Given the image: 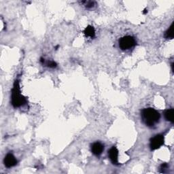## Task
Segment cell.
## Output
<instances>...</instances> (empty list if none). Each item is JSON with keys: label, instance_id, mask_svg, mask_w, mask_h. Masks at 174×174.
<instances>
[{"label": "cell", "instance_id": "cell-2", "mask_svg": "<svg viewBox=\"0 0 174 174\" xmlns=\"http://www.w3.org/2000/svg\"><path fill=\"white\" fill-rule=\"evenodd\" d=\"M27 102L26 99L21 93L20 86L18 80L15 81L13 89L12 90V104L14 107H18Z\"/></svg>", "mask_w": 174, "mask_h": 174}, {"label": "cell", "instance_id": "cell-15", "mask_svg": "<svg viewBox=\"0 0 174 174\" xmlns=\"http://www.w3.org/2000/svg\"><path fill=\"white\" fill-rule=\"evenodd\" d=\"M146 12H148V10H146V9L144 10V12H143V14H146Z\"/></svg>", "mask_w": 174, "mask_h": 174}, {"label": "cell", "instance_id": "cell-7", "mask_svg": "<svg viewBox=\"0 0 174 174\" xmlns=\"http://www.w3.org/2000/svg\"><path fill=\"white\" fill-rule=\"evenodd\" d=\"M104 150V147L100 142H95L91 146V151L95 156H99L102 154Z\"/></svg>", "mask_w": 174, "mask_h": 174}, {"label": "cell", "instance_id": "cell-11", "mask_svg": "<svg viewBox=\"0 0 174 174\" xmlns=\"http://www.w3.org/2000/svg\"><path fill=\"white\" fill-rule=\"evenodd\" d=\"M82 3L85 4V7L87 8H93L94 6V4H95V2L92 1H83Z\"/></svg>", "mask_w": 174, "mask_h": 174}, {"label": "cell", "instance_id": "cell-6", "mask_svg": "<svg viewBox=\"0 0 174 174\" xmlns=\"http://www.w3.org/2000/svg\"><path fill=\"white\" fill-rule=\"evenodd\" d=\"M108 155L112 163L114 165H118L119 163V150L115 146H113L108 151Z\"/></svg>", "mask_w": 174, "mask_h": 174}, {"label": "cell", "instance_id": "cell-12", "mask_svg": "<svg viewBox=\"0 0 174 174\" xmlns=\"http://www.w3.org/2000/svg\"><path fill=\"white\" fill-rule=\"evenodd\" d=\"M47 65L49 67H51V68H55V67H57V63H55V61H49L48 63H47Z\"/></svg>", "mask_w": 174, "mask_h": 174}, {"label": "cell", "instance_id": "cell-10", "mask_svg": "<svg viewBox=\"0 0 174 174\" xmlns=\"http://www.w3.org/2000/svg\"><path fill=\"white\" fill-rule=\"evenodd\" d=\"M165 38L166 39H173V23L171 24L167 31L165 32Z\"/></svg>", "mask_w": 174, "mask_h": 174}, {"label": "cell", "instance_id": "cell-14", "mask_svg": "<svg viewBox=\"0 0 174 174\" xmlns=\"http://www.w3.org/2000/svg\"><path fill=\"white\" fill-rule=\"evenodd\" d=\"M40 61L42 62V63H44V59H43L42 58H41V60H40Z\"/></svg>", "mask_w": 174, "mask_h": 174}, {"label": "cell", "instance_id": "cell-8", "mask_svg": "<svg viewBox=\"0 0 174 174\" xmlns=\"http://www.w3.org/2000/svg\"><path fill=\"white\" fill-rule=\"evenodd\" d=\"M164 116H165V119H166L167 121L173 122V116H174L173 109H167V110L165 112Z\"/></svg>", "mask_w": 174, "mask_h": 174}, {"label": "cell", "instance_id": "cell-3", "mask_svg": "<svg viewBox=\"0 0 174 174\" xmlns=\"http://www.w3.org/2000/svg\"><path fill=\"white\" fill-rule=\"evenodd\" d=\"M135 44L136 42L134 38L130 36H124L119 40V47L122 50H129L135 46Z\"/></svg>", "mask_w": 174, "mask_h": 174}, {"label": "cell", "instance_id": "cell-1", "mask_svg": "<svg viewBox=\"0 0 174 174\" xmlns=\"http://www.w3.org/2000/svg\"><path fill=\"white\" fill-rule=\"evenodd\" d=\"M141 119L147 126L152 127L159 121L161 115L158 111L152 107L143 109L141 113Z\"/></svg>", "mask_w": 174, "mask_h": 174}, {"label": "cell", "instance_id": "cell-4", "mask_svg": "<svg viewBox=\"0 0 174 174\" xmlns=\"http://www.w3.org/2000/svg\"><path fill=\"white\" fill-rule=\"evenodd\" d=\"M164 137L162 135H156L150 139V147L151 150H155L160 148L164 144Z\"/></svg>", "mask_w": 174, "mask_h": 174}, {"label": "cell", "instance_id": "cell-9", "mask_svg": "<svg viewBox=\"0 0 174 174\" xmlns=\"http://www.w3.org/2000/svg\"><path fill=\"white\" fill-rule=\"evenodd\" d=\"M84 33H85L87 37H90L91 38H94V36H95V31H94V27L92 26H88L86 27L85 31H84Z\"/></svg>", "mask_w": 174, "mask_h": 174}, {"label": "cell", "instance_id": "cell-13", "mask_svg": "<svg viewBox=\"0 0 174 174\" xmlns=\"http://www.w3.org/2000/svg\"><path fill=\"white\" fill-rule=\"evenodd\" d=\"M167 168H168V165L167 164V163H164V164H163L162 165H161V172L162 173H165V169H167Z\"/></svg>", "mask_w": 174, "mask_h": 174}, {"label": "cell", "instance_id": "cell-5", "mask_svg": "<svg viewBox=\"0 0 174 174\" xmlns=\"http://www.w3.org/2000/svg\"><path fill=\"white\" fill-rule=\"evenodd\" d=\"M4 165L8 168H10L15 166L17 163V160L15 158V156L11 153H8L7 155L5 156L4 160Z\"/></svg>", "mask_w": 174, "mask_h": 174}]
</instances>
